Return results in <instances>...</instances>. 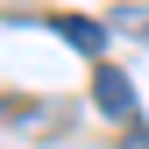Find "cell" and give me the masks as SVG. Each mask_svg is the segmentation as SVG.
I'll use <instances>...</instances> for the list:
<instances>
[{"label": "cell", "instance_id": "6da1fadb", "mask_svg": "<svg viewBox=\"0 0 149 149\" xmlns=\"http://www.w3.org/2000/svg\"><path fill=\"white\" fill-rule=\"evenodd\" d=\"M92 107H100V114L107 121H121V128H135V114H142V107H135V85H128V71L121 64H92Z\"/></svg>", "mask_w": 149, "mask_h": 149}, {"label": "cell", "instance_id": "7a4b0ae2", "mask_svg": "<svg viewBox=\"0 0 149 149\" xmlns=\"http://www.w3.org/2000/svg\"><path fill=\"white\" fill-rule=\"evenodd\" d=\"M43 29H50V36H64L85 64H100V57H107V22H92V14H43Z\"/></svg>", "mask_w": 149, "mask_h": 149}, {"label": "cell", "instance_id": "3957f363", "mask_svg": "<svg viewBox=\"0 0 149 149\" xmlns=\"http://www.w3.org/2000/svg\"><path fill=\"white\" fill-rule=\"evenodd\" d=\"M128 149H149V135H128Z\"/></svg>", "mask_w": 149, "mask_h": 149}]
</instances>
